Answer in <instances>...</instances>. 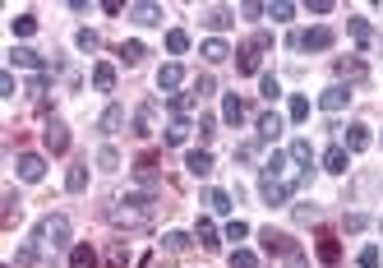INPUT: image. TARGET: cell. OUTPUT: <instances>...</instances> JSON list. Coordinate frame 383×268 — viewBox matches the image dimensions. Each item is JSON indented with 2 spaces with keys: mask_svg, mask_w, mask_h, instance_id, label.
Listing matches in <instances>:
<instances>
[{
  "mask_svg": "<svg viewBox=\"0 0 383 268\" xmlns=\"http://www.w3.org/2000/svg\"><path fill=\"white\" fill-rule=\"evenodd\" d=\"M379 231H383V218H379Z\"/></svg>",
  "mask_w": 383,
  "mask_h": 268,
  "instance_id": "53",
  "label": "cell"
},
{
  "mask_svg": "<svg viewBox=\"0 0 383 268\" xmlns=\"http://www.w3.org/2000/svg\"><path fill=\"white\" fill-rule=\"evenodd\" d=\"M70 240H74V227H70V218L51 213V218H37L28 245H32L37 254H61V250H70Z\"/></svg>",
  "mask_w": 383,
  "mask_h": 268,
  "instance_id": "2",
  "label": "cell"
},
{
  "mask_svg": "<svg viewBox=\"0 0 383 268\" xmlns=\"http://www.w3.org/2000/svg\"><path fill=\"white\" fill-rule=\"evenodd\" d=\"M70 268H97V250L92 245H74L70 250Z\"/></svg>",
  "mask_w": 383,
  "mask_h": 268,
  "instance_id": "28",
  "label": "cell"
},
{
  "mask_svg": "<svg viewBox=\"0 0 383 268\" xmlns=\"http://www.w3.org/2000/svg\"><path fill=\"white\" fill-rule=\"evenodd\" d=\"M107 218L116 222V227H148V222H153V194H148V189L116 194L107 204Z\"/></svg>",
  "mask_w": 383,
  "mask_h": 268,
  "instance_id": "1",
  "label": "cell"
},
{
  "mask_svg": "<svg viewBox=\"0 0 383 268\" xmlns=\"http://www.w3.org/2000/svg\"><path fill=\"white\" fill-rule=\"evenodd\" d=\"M148 130H153V111L138 107V116H134V134H143V139H148Z\"/></svg>",
  "mask_w": 383,
  "mask_h": 268,
  "instance_id": "44",
  "label": "cell"
},
{
  "mask_svg": "<svg viewBox=\"0 0 383 268\" xmlns=\"http://www.w3.org/2000/svg\"><path fill=\"white\" fill-rule=\"evenodd\" d=\"M162 139H167L171 148H180V143H189V121H171V125H167V134H162Z\"/></svg>",
  "mask_w": 383,
  "mask_h": 268,
  "instance_id": "29",
  "label": "cell"
},
{
  "mask_svg": "<svg viewBox=\"0 0 383 268\" xmlns=\"http://www.w3.org/2000/svg\"><path fill=\"white\" fill-rule=\"evenodd\" d=\"M203 61H208V65H222V61H227V56H231V47H227V37H208V42H203Z\"/></svg>",
  "mask_w": 383,
  "mask_h": 268,
  "instance_id": "19",
  "label": "cell"
},
{
  "mask_svg": "<svg viewBox=\"0 0 383 268\" xmlns=\"http://www.w3.org/2000/svg\"><path fill=\"white\" fill-rule=\"evenodd\" d=\"M121 61H125V65H138V61H143V42H125V47H121Z\"/></svg>",
  "mask_w": 383,
  "mask_h": 268,
  "instance_id": "41",
  "label": "cell"
},
{
  "mask_svg": "<svg viewBox=\"0 0 383 268\" xmlns=\"http://www.w3.org/2000/svg\"><path fill=\"white\" fill-rule=\"evenodd\" d=\"M245 236H249V222H227V240H236V245H240Z\"/></svg>",
  "mask_w": 383,
  "mask_h": 268,
  "instance_id": "46",
  "label": "cell"
},
{
  "mask_svg": "<svg viewBox=\"0 0 383 268\" xmlns=\"http://www.w3.org/2000/svg\"><path fill=\"white\" fill-rule=\"evenodd\" d=\"M287 153H291L296 172H300V176H309V167H314V148H309V143H291Z\"/></svg>",
  "mask_w": 383,
  "mask_h": 268,
  "instance_id": "23",
  "label": "cell"
},
{
  "mask_svg": "<svg viewBox=\"0 0 383 268\" xmlns=\"http://www.w3.org/2000/svg\"><path fill=\"white\" fill-rule=\"evenodd\" d=\"M231 268H259V254L254 250H236L231 254Z\"/></svg>",
  "mask_w": 383,
  "mask_h": 268,
  "instance_id": "40",
  "label": "cell"
},
{
  "mask_svg": "<svg viewBox=\"0 0 383 268\" xmlns=\"http://www.w3.org/2000/svg\"><path fill=\"white\" fill-rule=\"evenodd\" d=\"M189 245H194L189 231H167V236H162V250L167 254H180V250H189Z\"/></svg>",
  "mask_w": 383,
  "mask_h": 268,
  "instance_id": "27",
  "label": "cell"
},
{
  "mask_svg": "<svg viewBox=\"0 0 383 268\" xmlns=\"http://www.w3.org/2000/svg\"><path fill=\"white\" fill-rule=\"evenodd\" d=\"M189 107H194V97H185V93H171V102H167V111L176 121H189Z\"/></svg>",
  "mask_w": 383,
  "mask_h": 268,
  "instance_id": "30",
  "label": "cell"
},
{
  "mask_svg": "<svg viewBox=\"0 0 383 268\" xmlns=\"http://www.w3.org/2000/svg\"><path fill=\"white\" fill-rule=\"evenodd\" d=\"M194 236H199V245H203V250H217V245H222V236H217L213 218H199V222H194Z\"/></svg>",
  "mask_w": 383,
  "mask_h": 268,
  "instance_id": "20",
  "label": "cell"
},
{
  "mask_svg": "<svg viewBox=\"0 0 383 268\" xmlns=\"http://www.w3.org/2000/svg\"><path fill=\"white\" fill-rule=\"evenodd\" d=\"M287 107H291V121H296V125H305V121H309V102H305L300 93H296L291 102H287Z\"/></svg>",
  "mask_w": 383,
  "mask_h": 268,
  "instance_id": "37",
  "label": "cell"
},
{
  "mask_svg": "<svg viewBox=\"0 0 383 268\" xmlns=\"http://www.w3.org/2000/svg\"><path fill=\"white\" fill-rule=\"evenodd\" d=\"M259 245H263V250H273V254H282V259H287V254L296 250V245H291L287 236H282V231H268V227L259 231Z\"/></svg>",
  "mask_w": 383,
  "mask_h": 268,
  "instance_id": "13",
  "label": "cell"
},
{
  "mask_svg": "<svg viewBox=\"0 0 383 268\" xmlns=\"http://www.w3.org/2000/svg\"><path fill=\"white\" fill-rule=\"evenodd\" d=\"M346 167H351V153H346V148H328V153H323V172L342 176Z\"/></svg>",
  "mask_w": 383,
  "mask_h": 268,
  "instance_id": "22",
  "label": "cell"
},
{
  "mask_svg": "<svg viewBox=\"0 0 383 268\" xmlns=\"http://www.w3.org/2000/svg\"><path fill=\"white\" fill-rule=\"evenodd\" d=\"M259 93L268 97V102H277V97H282V83H277L273 74H263V79H259Z\"/></svg>",
  "mask_w": 383,
  "mask_h": 268,
  "instance_id": "42",
  "label": "cell"
},
{
  "mask_svg": "<svg viewBox=\"0 0 383 268\" xmlns=\"http://www.w3.org/2000/svg\"><path fill=\"white\" fill-rule=\"evenodd\" d=\"M92 88H97V93H111V88H116V65L111 61L92 65Z\"/></svg>",
  "mask_w": 383,
  "mask_h": 268,
  "instance_id": "10",
  "label": "cell"
},
{
  "mask_svg": "<svg viewBox=\"0 0 383 268\" xmlns=\"http://www.w3.org/2000/svg\"><path fill=\"white\" fill-rule=\"evenodd\" d=\"M0 97H14V74L10 70H0Z\"/></svg>",
  "mask_w": 383,
  "mask_h": 268,
  "instance_id": "48",
  "label": "cell"
},
{
  "mask_svg": "<svg viewBox=\"0 0 383 268\" xmlns=\"http://www.w3.org/2000/svg\"><path fill=\"white\" fill-rule=\"evenodd\" d=\"M319 264H328V268L342 264V245H338V236H328V231L319 236Z\"/></svg>",
  "mask_w": 383,
  "mask_h": 268,
  "instance_id": "15",
  "label": "cell"
},
{
  "mask_svg": "<svg viewBox=\"0 0 383 268\" xmlns=\"http://www.w3.org/2000/svg\"><path fill=\"white\" fill-rule=\"evenodd\" d=\"M167 51H171V56H185V51H189V32H185V28H171V32H167Z\"/></svg>",
  "mask_w": 383,
  "mask_h": 268,
  "instance_id": "31",
  "label": "cell"
},
{
  "mask_svg": "<svg viewBox=\"0 0 383 268\" xmlns=\"http://www.w3.org/2000/svg\"><path fill=\"white\" fill-rule=\"evenodd\" d=\"M65 189H70V194H83V189H88V167H83V162H70V172H65Z\"/></svg>",
  "mask_w": 383,
  "mask_h": 268,
  "instance_id": "18",
  "label": "cell"
},
{
  "mask_svg": "<svg viewBox=\"0 0 383 268\" xmlns=\"http://www.w3.org/2000/svg\"><path fill=\"white\" fill-rule=\"evenodd\" d=\"M5 213H10V222L19 218V194H14V189H10V194H5Z\"/></svg>",
  "mask_w": 383,
  "mask_h": 268,
  "instance_id": "50",
  "label": "cell"
},
{
  "mask_svg": "<svg viewBox=\"0 0 383 268\" xmlns=\"http://www.w3.org/2000/svg\"><path fill=\"white\" fill-rule=\"evenodd\" d=\"M346 102H351V88H346V83H328V88H323V97H319L323 111H342Z\"/></svg>",
  "mask_w": 383,
  "mask_h": 268,
  "instance_id": "9",
  "label": "cell"
},
{
  "mask_svg": "<svg viewBox=\"0 0 383 268\" xmlns=\"http://www.w3.org/2000/svg\"><path fill=\"white\" fill-rule=\"evenodd\" d=\"M46 153H70V125L65 121H46Z\"/></svg>",
  "mask_w": 383,
  "mask_h": 268,
  "instance_id": "7",
  "label": "cell"
},
{
  "mask_svg": "<svg viewBox=\"0 0 383 268\" xmlns=\"http://www.w3.org/2000/svg\"><path fill=\"white\" fill-rule=\"evenodd\" d=\"M74 42H79V51H88V56H92V51H97V47H102V37H97V32H92V28H83V32H79V37H74Z\"/></svg>",
  "mask_w": 383,
  "mask_h": 268,
  "instance_id": "39",
  "label": "cell"
},
{
  "mask_svg": "<svg viewBox=\"0 0 383 268\" xmlns=\"http://www.w3.org/2000/svg\"><path fill=\"white\" fill-rule=\"evenodd\" d=\"M130 19L138 28H157L162 23V5H130Z\"/></svg>",
  "mask_w": 383,
  "mask_h": 268,
  "instance_id": "11",
  "label": "cell"
},
{
  "mask_svg": "<svg viewBox=\"0 0 383 268\" xmlns=\"http://www.w3.org/2000/svg\"><path fill=\"white\" fill-rule=\"evenodd\" d=\"M180 83H185V65L180 61H167L162 70H157V88H162V93H176Z\"/></svg>",
  "mask_w": 383,
  "mask_h": 268,
  "instance_id": "8",
  "label": "cell"
},
{
  "mask_svg": "<svg viewBox=\"0 0 383 268\" xmlns=\"http://www.w3.org/2000/svg\"><path fill=\"white\" fill-rule=\"evenodd\" d=\"M338 74H342V79H365L369 70H365V61H360V56H342V61H338Z\"/></svg>",
  "mask_w": 383,
  "mask_h": 268,
  "instance_id": "26",
  "label": "cell"
},
{
  "mask_svg": "<svg viewBox=\"0 0 383 268\" xmlns=\"http://www.w3.org/2000/svg\"><path fill=\"white\" fill-rule=\"evenodd\" d=\"M346 32H351L355 47H369V42H374V28H369V19H360V14L346 19Z\"/></svg>",
  "mask_w": 383,
  "mask_h": 268,
  "instance_id": "14",
  "label": "cell"
},
{
  "mask_svg": "<svg viewBox=\"0 0 383 268\" xmlns=\"http://www.w3.org/2000/svg\"><path fill=\"white\" fill-rule=\"evenodd\" d=\"M365 148H369V125H360V121L346 125V153H365Z\"/></svg>",
  "mask_w": 383,
  "mask_h": 268,
  "instance_id": "21",
  "label": "cell"
},
{
  "mask_svg": "<svg viewBox=\"0 0 383 268\" xmlns=\"http://www.w3.org/2000/svg\"><path fill=\"white\" fill-rule=\"evenodd\" d=\"M268 19H277V23H291V19H296V5L277 0V5H268Z\"/></svg>",
  "mask_w": 383,
  "mask_h": 268,
  "instance_id": "35",
  "label": "cell"
},
{
  "mask_svg": "<svg viewBox=\"0 0 383 268\" xmlns=\"http://www.w3.org/2000/svg\"><path fill=\"white\" fill-rule=\"evenodd\" d=\"M365 227H369V218H365V213H346V218H342V231H351V236H360Z\"/></svg>",
  "mask_w": 383,
  "mask_h": 268,
  "instance_id": "36",
  "label": "cell"
},
{
  "mask_svg": "<svg viewBox=\"0 0 383 268\" xmlns=\"http://www.w3.org/2000/svg\"><path fill=\"white\" fill-rule=\"evenodd\" d=\"M14 176L23 181V185H42L46 181V158L42 153H19L14 158Z\"/></svg>",
  "mask_w": 383,
  "mask_h": 268,
  "instance_id": "5",
  "label": "cell"
},
{
  "mask_svg": "<svg viewBox=\"0 0 383 268\" xmlns=\"http://www.w3.org/2000/svg\"><path fill=\"white\" fill-rule=\"evenodd\" d=\"M355 264H360V268H379L383 264V250H379V245H365V250L355 254Z\"/></svg>",
  "mask_w": 383,
  "mask_h": 268,
  "instance_id": "34",
  "label": "cell"
},
{
  "mask_svg": "<svg viewBox=\"0 0 383 268\" xmlns=\"http://www.w3.org/2000/svg\"><path fill=\"white\" fill-rule=\"evenodd\" d=\"M333 37H338L333 28H305V32H291L287 47H291V51H328V47H333Z\"/></svg>",
  "mask_w": 383,
  "mask_h": 268,
  "instance_id": "4",
  "label": "cell"
},
{
  "mask_svg": "<svg viewBox=\"0 0 383 268\" xmlns=\"http://www.w3.org/2000/svg\"><path fill=\"white\" fill-rule=\"evenodd\" d=\"M213 130H217V121H213V116H203V121H199V134H203V139H213Z\"/></svg>",
  "mask_w": 383,
  "mask_h": 268,
  "instance_id": "52",
  "label": "cell"
},
{
  "mask_svg": "<svg viewBox=\"0 0 383 268\" xmlns=\"http://www.w3.org/2000/svg\"><path fill=\"white\" fill-rule=\"evenodd\" d=\"M10 65L14 70H42V56L32 47H10Z\"/></svg>",
  "mask_w": 383,
  "mask_h": 268,
  "instance_id": "17",
  "label": "cell"
},
{
  "mask_svg": "<svg viewBox=\"0 0 383 268\" xmlns=\"http://www.w3.org/2000/svg\"><path fill=\"white\" fill-rule=\"evenodd\" d=\"M291 218H296V222H319V204H296Z\"/></svg>",
  "mask_w": 383,
  "mask_h": 268,
  "instance_id": "43",
  "label": "cell"
},
{
  "mask_svg": "<svg viewBox=\"0 0 383 268\" xmlns=\"http://www.w3.org/2000/svg\"><path fill=\"white\" fill-rule=\"evenodd\" d=\"M268 47H273V37H268V32L245 37L240 51H236V70H240V74H259V61H263V51H268Z\"/></svg>",
  "mask_w": 383,
  "mask_h": 268,
  "instance_id": "3",
  "label": "cell"
},
{
  "mask_svg": "<svg viewBox=\"0 0 383 268\" xmlns=\"http://www.w3.org/2000/svg\"><path fill=\"white\" fill-rule=\"evenodd\" d=\"M194 93H199V97H213V93H217V79H213V74H203V79L194 83Z\"/></svg>",
  "mask_w": 383,
  "mask_h": 268,
  "instance_id": "47",
  "label": "cell"
},
{
  "mask_svg": "<svg viewBox=\"0 0 383 268\" xmlns=\"http://www.w3.org/2000/svg\"><path fill=\"white\" fill-rule=\"evenodd\" d=\"M97 162H102L107 172H116V167H121V153H116L111 143H102V153H97Z\"/></svg>",
  "mask_w": 383,
  "mask_h": 268,
  "instance_id": "45",
  "label": "cell"
},
{
  "mask_svg": "<svg viewBox=\"0 0 383 268\" xmlns=\"http://www.w3.org/2000/svg\"><path fill=\"white\" fill-rule=\"evenodd\" d=\"M203 19H208V28H213V32L231 28V5H208V10H203Z\"/></svg>",
  "mask_w": 383,
  "mask_h": 268,
  "instance_id": "25",
  "label": "cell"
},
{
  "mask_svg": "<svg viewBox=\"0 0 383 268\" xmlns=\"http://www.w3.org/2000/svg\"><path fill=\"white\" fill-rule=\"evenodd\" d=\"M277 134H282V116H277V111H263V116H259V139L273 143Z\"/></svg>",
  "mask_w": 383,
  "mask_h": 268,
  "instance_id": "24",
  "label": "cell"
},
{
  "mask_svg": "<svg viewBox=\"0 0 383 268\" xmlns=\"http://www.w3.org/2000/svg\"><path fill=\"white\" fill-rule=\"evenodd\" d=\"M222 121H227V125H245V102H240L236 93L222 97Z\"/></svg>",
  "mask_w": 383,
  "mask_h": 268,
  "instance_id": "16",
  "label": "cell"
},
{
  "mask_svg": "<svg viewBox=\"0 0 383 268\" xmlns=\"http://www.w3.org/2000/svg\"><path fill=\"white\" fill-rule=\"evenodd\" d=\"M32 32H37V19H32V14H19V19H14V37H19V42H28Z\"/></svg>",
  "mask_w": 383,
  "mask_h": 268,
  "instance_id": "33",
  "label": "cell"
},
{
  "mask_svg": "<svg viewBox=\"0 0 383 268\" xmlns=\"http://www.w3.org/2000/svg\"><path fill=\"white\" fill-rule=\"evenodd\" d=\"M208 208L213 213H231V194L227 189H208Z\"/></svg>",
  "mask_w": 383,
  "mask_h": 268,
  "instance_id": "38",
  "label": "cell"
},
{
  "mask_svg": "<svg viewBox=\"0 0 383 268\" xmlns=\"http://www.w3.org/2000/svg\"><path fill=\"white\" fill-rule=\"evenodd\" d=\"M236 162H254V143H240V148H236Z\"/></svg>",
  "mask_w": 383,
  "mask_h": 268,
  "instance_id": "51",
  "label": "cell"
},
{
  "mask_svg": "<svg viewBox=\"0 0 383 268\" xmlns=\"http://www.w3.org/2000/svg\"><path fill=\"white\" fill-rule=\"evenodd\" d=\"M282 268H309V259H305V254H300V250H291V254H287V259H282Z\"/></svg>",
  "mask_w": 383,
  "mask_h": 268,
  "instance_id": "49",
  "label": "cell"
},
{
  "mask_svg": "<svg viewBox=\"0 0 383 268\" xmlns=\"http://www.w3.org/2000/svg\"><path fill=\"white\" fill-rule=\"evenodd\" d=\"M97 125L107 130V134H116V130L125 125V111H121V107H107V111H102V121H97Z\"/></svg>",
  "mask_w": 383,
  "mask_h": 268,
  "instance_id": "32",
  "label": "cell"
},
{
  "mask_svg": "<svg viewBox=\"0 0 383 268\" xmlns=\"http://www.w3.org/2000/svg\"><path fill=\"white\" fill-rule=\"evenodd\" d=\"M185 172H189V176H208V172H213V153H208V148L185 153Z\"/></svg>",
  "mask_w": 383,
  "mask_h": 268,
  "instance_id": "12",
  "label": "cell"
},
{
  "mask_svg": "<svg viewBox=\"0 0 383 268\" xmlns=\"http://www.w3.org/2000/svg\"><path fill=\"white\" fill-rule=\"evenodd\" d=\"M291 194H296V181H263V185H259V199H263L268 208L291 204Z\"/></svg>",
  "mask_w": 383,
  "mask_h": 268,
  "instance_id": "6",
  "label": "cell"
}]
</instances>
